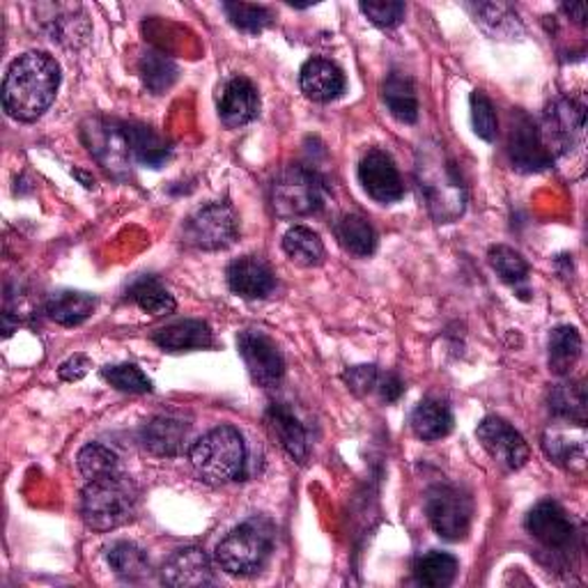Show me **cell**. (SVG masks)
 Segmentation results:
<instances>
[{
  "label": "cell",
  "instance_id": "obj_1",
  "mask_svg": "<svg viewBox=\"0 0 588 588\" xmlns=\"http://www.w3.org/2000/svg\"><path fill=\"white\" fill-rule=\"evenodd\" d=\"M60 88V68L45 51L19 56L3 81V106L19 122H35L45 116Z\"/></svg>",
  "mask_w": 588,
  "mask_h": 588
},
{
  "label": "cell",
  "instance_id": "obj_2",
  "mask_svg": "<svg viewBox=\"0 0 588 588\" xmlns=\"http://www.w3.org/2000/svg\"><path fill=\"white\" fill-rule=\"evenodd\" d=\"M417 182L430 216L437 224H453L467 207V189L444 145L425 143L417 157Z\"/></svg>",
  "mask_w": 588,
  "mask_h": 588
},
{
  "label": "cell",
  "instance_id": "obj_3",
  "mask_svg": "<svg viewBox=\"0 0 588 588\" xmlns=\"http://www.w3.org/2000/svg\"><path fill=\"white\" fill-rule=\"evenodd\" d=\"M191 465L205 483L239 481L247 469V444L230 425L214 428L191 446Z\"/></svg>",
  "mask_w": 588,
  "mask_h": 588
},
{
  "label": "cell",
  "instance_id": "obj_4",
  "mask_svg": "<svg viewBox=\"0 0 588 588\" xmlns=\"http://www.w3.org/2000/svg\"><path fill=\"white\" fill-rule=\"evenodd\" d=\"M139 506L136 485L122 473L88 481L81 496L83 521L95 531H113L134 517Z\"/></svg>",
  "mask_w": 588,
  "mask_h": 588
},
{
  "label": "cell",
  "instance_id": "obj_5",
  "mask_svg": "<svg viewBox=\"0 0 588 588\" xmlns=\"http://www.w3.org/2000/svg\"><path fill=\"white\" fill-rule=\"evenodd\" d=\"M274 550V531L265 519H251L232 529L216 544V561L230 575L249 577L267 565Z\"/></svg>",
  "mask_w": 588,
  "mask_h": 588
},
{
  "label": "cell",
  "instance_id": "obj_6",
  "mask_svg": "<svg viewBox=\"0 0 588 588\" xmlns=\"http://www.w3.org/2000/svg\"><path fill=\"white\" fill-rule=\"evenodd\" d=\"M324 180L313 168L290 166L280 172L272 187V205L283 219L309 216L324 205Z\"/></svg>",
  "mask_w": 588,
  "mask_h": 588
},
{
  "label": "cell",
  "instance_id": "obj_7",
  "mask_svg": "<svg viewBox=\"0 0 588 588\" xmlns=\"http://www.w3.org/2000/svg\"><path fill=\"white\" fill-rule=\"evenodd\" d=\"M237 214L228 203H212L193 212L184 221V242L201 251H221L235 244Z\"/></svg>",
  "mask_w": 588,
  "mask_h": 588
},
{
  "label": "cell",
  "instance_id": "obj_8",
  "mask_svg": "<svg viewBox=\"0 0 588 588\" xmlns=\"http://www.w3.org/2000/svg\"><path fill=\"white\" fill-rule=\"evenodd\" d=\"M425 513L434 531L444 540L457 542L469 533L473 506L463 490L453 485H434L425 496Z\"/></svg>",
  "mask_w": 588,
  "mask_h": 588
},
{
  "label": "cell",
  "instance_id": "obj_9",
  "mask_svg": "<svg viewBox=\"0 0 588 588\" xmlns=\"http://www.w3.org/2000/svg\"><path fill=\"white\" fill-rule=\"evenodd\" d=\"M581 129H584V108L568 97H559L544 108L542 120L538 124L540 139L544 147L550 149L552 157L565 155V152L573 149V145L581 136Z\"/></svg>",
  "mask_w": 588,
  "mask_h": 588
},
{
  "label": "cell",
  "instance_id": "obj_10",
  "mask_svg": "<svg viewBox=\"0 0 588 588\" xmlns=\"http://www.w3.org/2000/svg\"><path fill=\"white\" fill-rule=\"evenodd\" d=\"M83 141L88 149L97 157V161L108 170H124L132 161V143H129L127 124L106 120V118H93L83 124L81 129Z\"/></svg>",
  "mask_w": 588,
  "mask_h": 588
},
{
  "label": "cell",
  "instance_id": "obj_11",
  "mask_svg": "<svg viewBox=\"0 0 588 588\" xmlns=\"http://www.w3.org/2000/svg\"><path fill=\"white\" fill-rule=\"evenodd\" d=\"M478 442L490 453L492 460L508 471L525 467L529 460V444L525 437L504 419L488 417L476 430Z\"/></svg>",
  "mask_w": 588,
  "mask_h": 588
},
{
  "label": "cell",
  "instance_id": "obj_12",
  "mask_svg": "<svg viewBox=\"0 0 588 588\" xmlns=\"http://www.w3.org/2000/svg\"><path fill=\"white\" fill-rule=\"evenodd\" d=\"M237 350L244 359L249 375L260 386H276L286 373V361H283L276 343L260 332H242L237 338Z\"/></svg>",
  "mask_w": 588,
  "mask_h": 588
},
{
  "label": "cell",
  "instance_id": "obj_13",
  "mask_svg": "<svg viewBox=\"0 0 588 588\" xmlns=\"http://www.w3.org/2000/svg\"><path fill=\"white\" fill-rule=\"evenodd\" d=\"M359 180L370 199L382 205L398 203L405 195V184H403L400 172L394 159H391V155H386V152L382 149H370L361 159Z\"/></svg>",
  "mask_w": 588,
  "mask_h": 588
},
{
  "label": "cell",
  "instance_id": "obj_14",
  "mask_svg": "<svg viewBox=\"0 0 588 588\" xmlns=\"http://www.w3.org/2000/svg\"><path fill=\"white\" fill-rule=\"evenodd\" d=\"M508 155H511L513 166L521 172H538V170L550 168L554 161L550 149L544 147L540 139L538 124L527 113L513 116L511 136H508Z\"/></svg>",
  "mask_w": 588,
  "mask_h": 588
},
{
  "label": "cell",
  "instance_id": "obj_15",
  "mask_svg": "<svg viewBox=\"0 0 588 588\" xmlns=\"http://www.w3.org/2000/svg\"><path fill=\"white\" fill-rule=\"evenodd\" d=\"M527 531L548 550H565L575 538V525L554 501H540L527 515Z\"/></svg>",
  "mask_w": 588,
  "mask_h": 588
},
{
  "label": "cell",
  "instance_id": "obj_16",
  "mask_svg": "<svg viewBox=\"0 0 588 588\" xmlns=\"http://www.w3.org/2000/svg\"><path fill=\"white\" fill-rule=\"evenodd\" d=\"M544 453H548L552 460L571 471H584L586 465V432L584 423H573L563 421L548 428L542 437Z\"/></svg>",
  "mask_w": 588,
  "mask_h": 588
},
{
  "label": "cell",
  "instance_id": "obj_17",
  "mask_svg": "<svg viewBox=\"0 0 588 588\" xmlns=\"http://www.w3.org/2000/svg\"><path fill=\"white\" fill-rule=\"evenodd\" d=\"M226 278L230 290L244 299H265L276 288V276L272 267L263 257L255 255L239 257L235 263H230Z\"/></svg>",
  "mask_w": 588,
  "mask_h": 588
},
{
  "label": "cell",
  "instance_id": "obj_18",
  "mask_svg": "<svg viewBox=\"0 0 588 588\" xmlns=\"http://www.w3.org/2000/svg\"><path fill=\"white\" fill-rule=\"evenodd\" d=\"M260 113V95L255 85L244 79H230L219 95V118L228 129H239L253 122Z\"/></svg>",
  "mask_w": 588,
  "mask_h": 588
},
{
  "label": "cell",
  "instance_id": "obj_19",
  "mask_svg": "<svg viewBox=\"0 0 588 588\" xmlns=\"http://www.w3.org/2000/svg\"><path fill=\"white\" fill-rule=\"evenodd\" d=\"M164 581L168 586L191 588V586H207L214 581V568L209 556L199 548L178 550L164 563Z\"/></svg>",
  "mask_w": 588,
  "mask_h": 588
},
{
  "label": "cell",
  "instance_id": "obj_20",
  "mask_svg": "<svg viewBox=\"0 0 588 588\" xmlns=\"http://www.w3.org/2000/svg\"><path fill=\"white\" fill-rule=\"evenodd\" d=\"M301 93L313 101L326 104L345 93V74L336 62L326 58H311L299 74Z\"/></svg>",
  "mask_w": 588,
  "mask_h": 588
},
{
  "label": "cell",
  "instance_id": "obj_21",
  "mask_svg": "<svg viewBox=\"0 0 588 588\" xmlns=\"http://www.w3.org/2000/svg\"><path fill=\"white\" fill-rule=\"evenodd\" d=\"M345 382L357 396H377L382 403H396L405 391L396 373L380 370L377 365H355L345 373Z\"/></svg>",
  "mask_w": 588,
  "mask_h": 588
},
{
  "label": "cell",
  "instance_id": "obj_22",
  "mask_svg": "<svg viewBox=\"0 0 588 588\" xmlns=\"http://www.w3.org/2000/svg\"><path fill=\"white\" fill-rule=\"evenodd\" d=\"M267 425L276 442L286 448L290 457H295L297 463H307L309 457V440H307V430L297 421L295 413L283 407V405H272L267 409Z\"/></svg>",
  "mask_w": 588,
  "mask_h": 588
},
{
  "label": "cell",
  "instance_id": "obj_23",
  "mask_svg": "<svg viewBox=\"0 0 588 588\" xmlns=\"http://www.w3.org/2000/svg\"><path fill=\"white\" fill-rule=\"evenodd\" d=\"M161 350L168 352H187V350H205L212 345V329L201 320H182L168 324L152 336Z\"/></svg>",
  "mask_w": 588,
  "mask_h": 588
},
{
  "label": "cell",
  "instance_id": "obj_24",
  "mask_svg": "<svg viewBox=\"0 0 588 588\" xmlns=\"http://www.w3.org/2000/svg\"><path fill=\"white\" fill-rule=\"evenodd\" d=\"M189 437V428L184 425V421L170 419V417H159L152 419L145 428H143V446L161 457H172L182 453L184 444Z\"/></svg>",
  "mask_w": 588,
  "mask_h": 588
},
{
  "label": "cell",
  "instance_id": "obj_25",
  "mask_svg": "<svg viewBox=\"0 0 588 588\" xmlns=\"http://www.w3.org/2000/svg\"><path fill=\"white\" fill-rule=\"evenodd\" d=\"M411 430L423 442H440L453 430V413L442 400H423L411 411Z\"/></svg>",
  "mask_w": 588,
  "mask_h": 588
},
{
  "label": "cell",
  "instance_id": "obj_26",
  "mask_svg": "<svg viewBox=\"0 0 588 588\" xmlns=\"http://www.w3.org/2000/svg\"><path fill=\"white\" fill-rule=\"evenodd\" d=\"M336 239L338 244L357 257L373 255L377 249V232L359 214H345L336 224Z\"/></svg>",
  "mask_w": 588,
  "mask_h": 588
},
{
  "label": "cell",
  "instance_id": "obj_27",
  "mask_svg": "<svg viewBox=\"0 0 588 588\" xmlns=\"http://www.w3.org/2000/svg\"><path fill=\"white\" fill-rule=\"evenodd\" d=\"M384 101L396 120L405 124H413L419 120V97L409 76L398 72L391 74L384 83Z\"/></svg>",
  "mask_w": 588,
  "mask_h": 588
},
{
  "label": "cell",
  "instance_id": "obj_28",
  "mask_svg": "<svg viewBox=\"0 0 588 588\" xmlns=\"http://www.w3.org/2000/svg\"><path fill=\"white\" fill-rule=\"evenodd\" d=\"M95 307H97V299L93 295L62 290L49 299L47 313L53 322L62 326H76L93 315Z\"/></svg>",
  "mask_w": 588,
  "mask_h": 588
},
{
  "label": "cell",
  "instance_id": "obj_29",
  "mask_svg": "<svg viewBox=\"0 0 588 588\" xmlns=\"http://www.w3.org/2000/svg\"><path fill=\"white\" fill-rule=\"evenodd\" d=\"M581 357V336L575 326H559L550 338V370L559 377H568Z\"/></svg>",
  "mask_w": 588,
  "mask_h": 588
},
{
  "label": "cell",
  "instance_id": "obj_30",
  "mask_svg": "<svg viewBox=\"0 0 588 588\" xmlns=\"http://www.w3.org/2000/svg\"><path fill=\"white\" fill-rule=\"evenodd\" d=\"M283 249H286L292 263L301 267H317L324 260V244L320 235L307 226L290 228L283 237Z\"/></svg>",
  "mask_w": 588,
  "mask_h": 588
},
{
  "label": "cell",
  "instance_id": "obj_31",
  "mask_svg": "<svg viewBox=\"0 0 588 588\" xmlns=\"http://www.w3.org/2000/svg\"><path fill=\"white\" fill-rule=\"evenodd\" d=\"M413 577L419 584L430 588H446L457 577V559L446 552L432 550L423 554L413 565Z\"/></svg>",
  "mask_w": 588,
  "mask_h": 588
},
{
  "label": "cell",
  "instance_id": "obj_32",
  "mask_svg": "<svg viewBox=\"0 0 588 588\" xmlns=\"http://www.w3.org/2000/svg\"><path fill=\"white\" fill-rule=\"evenodd\" d=\"M127 132H129V143H132V157L141 161L143 166L159 168L168 159L170 147L155 132H152L149 127L127 124Z\"/></svg>",
  "mask_w": 588,
  "mask_h": 588
},
{
  "label": "cell",
  "instance_id": "obj_33",
  "mask_svg": "<svg viewBox=\"0 0 588 588\" xmlns=\"http://www.w3.org/2000/svg\"><path fill=\"white\" fill-rule=\"evenodd\" d=\"M550 409L563 421H586V388L581 382H563L550 391Z\"/></svg>",
  "mask_w": 588,
  "mask_h": 588
},
{
  "label": "cell",
  "instance_id": "obj_34",
  "mask_svg": "<svg viewBox=\"0 0 588 588\" xmlns=\"http://www.w3.org/2000/svg\"><path fill=\"white\" fill-rule=\"evenodd\" d=\"M129 297L139 303L141 311L149 315H170L176 311V299H172V295L152 276L139 278L132 290H129Z\"/></svg>",
  "mask_w": 588,
  "mask_h": 588
},
{
  "label": "cell",
  "instance_id": "obj_35",
  "mask_svg": "<svg viewBox=\"0 0 588 588\" xmlns=\"http://www.w3.org/2000/svg\"><path fill=\"white\" fill-rule=\"evenodd\" d=\"M139 72L145 83V88L155 95H164L166 91L172 88V83L178 81V68L170 58L149 51L141 58L139 62Z\"/></svg>",
  "mask_w": 588,
  "mask_h": 588
},
{
  "label": "cell",
  "instance_id": "obj_36",
  "mask_svg": "<svg viewBox=\"0 0 588 588\" xmlns=\"http://www.w3.org/2000/svg\"><path fill=\"white\" fill-rule=\"evenodd\" d=\"M106 561L111 568L124 577V579H141L149 573V561H147V554L136 548L134 542H116L108 548L106 552Z\"/></svg>",
  "mask_w": 588,
  "mask_h": 588
},
{
  "label": "cell",
  "instance_id": "obj_37",
  "mask_svg": "<svg viewBox=\"0 0 588 588\" xmlns=\"http://www.w3.org/2000/svg\"><path fill=\"white\" fill-rule=\"evenodd\" d=\"M79 471L88 478V481H99V478H108L120 473V460L118 455L104 446V444H88L79 451Z\"/></svg>",
  "mask_w": 588,
  "mask_h": 588
},
{
  "label": "cell",
  "instance_id": "obj_38",
  "mask_svg": "<svg viewBox=\"0 0 588 588\" xmlns=\"http://www.w3.org/2000/svg\"><path fill=\"white\" fill-rule=\"evenodd\" d=\"M476 12V21L481 24L492 37H511L519 31V21L517 14L501 3H481L473 5Z\"/></svg>",
  "mask_w": 588,
  "mask_h": 588
},
{
  "label": "cell",
  "instance_id": "obj_39",
  "mask_svg": "<svg viewBox=\"0 0 588 588\" xmlns=\"http://www.w3.org/2000/svg\"><path fill=\"white\" fill-rule=\"evenodd\" d=\"M224 12L228 14L230 24L242 33L257 35L272 24V12L263 5H249V3H226Z\"/></svg>",
  "mask_w": 588,
  "mask_h": 588
},
{
  "label": "cell",
  "instance_id": "obj_40",
  "mask_svg": "<svg viewBox=\"0 0 588 588\" xmlns=\"http://www.w3.org/2000/svg\"><path fill=\"white\" fill-rule=\"evenodd\" d=\"M490 265L506 283H525L529 278V263L511 247H492L490 249Z\"/></svg>",
  "mask_w": 588,
  "mask_h": 588
},
{
  "label": "cell",
  "instance_id": "obj_41",
  "mask_svg": "<svg viewBox=\"0 0 588 588\" xmlns=\"http://www.w3.org/2000/svg\"><path fill=\"white\" fill-rule=\"evenodd\" d=\"M101 375L106 382H111L118 391L124 394H149L152 382L143 370L134 363H120V365H108L101 370Z\"/></svg>",
  "mask_w": 588,
  "mask_h": 588
},
{
  "label": "cell",
  "instance_id": "obj_42",
  "mask_svg": "<svg viewBox=\"0 0 588 588\" xmlns=\"http://www.w3.org/2000/svg\"><path fill=\"white\" fill-rule=\"evenodd\" d=\"M471 122H473V132L478 139H483L492 143L499 132V120L492 101L488 99L485 93L476 91L471 93Z\"/></svg>",
  "mask_w": 588,
  "mask_h": 588
},
{
  "label": "cell",
  "instance_id": "obj_43",
  "mask_svg": "<svg viewBox=\"0 0 588 588\" xmlns=\"http://www.w3.org/2000/svg\"><path fill=\"white\" fill-rule=\"evenodd\" d=\"M361 12L380 28H394L405 19V3L382 0V3H361Z\"/></svg>",
  "mask_w": 588,
  "mask_h": 588
},
{
  "label": "cell",
  "instance_id": "obj_44",
  "mask_svg": "<svg viewBox=\"0 0 588 588\" xmlns=\"http://www.w3.org/2000/svg\"><path fill=\"white\" fill-rule=\"evenodd\" d=\"M91 368H93V361L88 357L76 355V357L64 361L60 365L58 373H60V380H64V382H79V380H83L85 375H88Z\"/></svg>",
  "mask_w": 588,
  "mask_h": 588
},
{
  "label": "cell",
  "instance_id": "obj_45",
  "mask_svg": "<svg viewBox=\"0 0 588 588\" xmlns=\"http://www.w3.org/2000/svg\"><path fill=\"white\" fill-rule=\"evenodd\" d=\"M563 10L568 12V14H573L577 24H584V21H586V5H584V3H577V5H563Z\"/></svg>",
  "mask_w": 588,
  "mask_h": 588
}]
</instances>
